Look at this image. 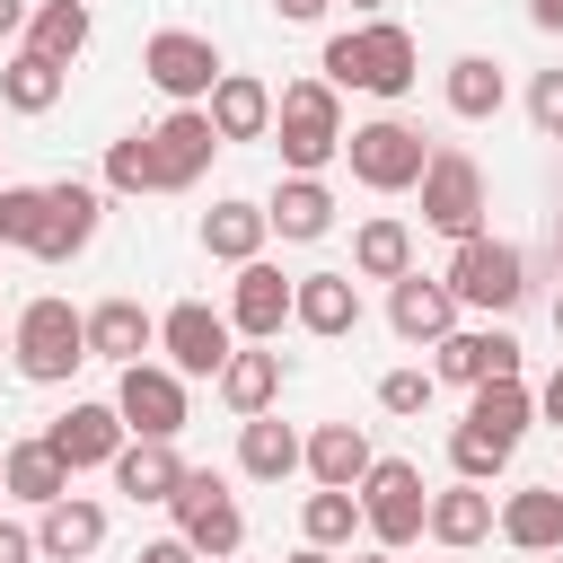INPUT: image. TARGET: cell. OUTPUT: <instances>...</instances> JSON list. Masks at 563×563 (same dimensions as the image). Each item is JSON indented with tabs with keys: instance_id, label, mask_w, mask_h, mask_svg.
I'll return each mask as SVG.
<instances>
[{
	"instance_id": "11",
	"label": "cell",
	"mask_w": 563,
	"mask_h": 563,
	"mask_svg": "<svg viewBox=\"0 0 563 563\" xmlns=\"http://www.w3.org/2000/svg\"><path fill=\"white\" fill-rule=\"evenodd\" d=\"M114 413H123L132 440H176V431H185V369L132 361V369L114 378Z\"/></svg>"
},
{
	"instance_id": "36",
	"label": "cell",
	"mask_w": 563,
	"mask_h": 563,
	"mask_svg": "<svg viewBox=\"0 0 563 563\" xmlns=\"http://www.w3.org/2000/svg\"><path fill=\"white\" fill-rule=\"evenodd\" d=\"M352 528H361V493L317 484V493L299 501V537H308V545H352Z\"/></svg>"
},
{
	"instance_id": "37",
	"label": "cell",
	"mask_w": 563,
	"mask_h": 563,
	"mask_svg": "<svg viewBox=\"0 0 563 563\" xmlns=\"http://www.w3.org/2000/svg\"><path fill=\"white\" fill-rule=\"evenodd\" d=\"M106 194H158V150H150V132H123V141L106 150Z\"/></svg>"
},
{
	"instance_id": "12",
	"label": "cell",
	"mask_w": 563,
	"mask_h": 563,
	"mask_svg": "<svg viewBox=\"0 0 563 563\" xmlns=\"http://www.w3.org/2000/svg\"><path fill=\"white\" fill-rule=\"evenodd\" d=\"M97 220H106V194L79 185V176H62V185H44V229H35L26 255H35V264H70V255H88Z\"/></svg>"
},
{
	"instance_id": "33",
	"label": "cell",
	"mask_w": 563,
	"mask_h": 563,
	"mask_svg": "<svg viewBox=\"0 0 563 563\" xmlns=\"http://www.w3.org/2000/svg\"><path fill=\"white\" fill-rule=\"evenodd\" d=\"M211 387H220L229 413H273V396H282V352H264V343H255V352H229V369H220Z\"/></svg>"
},
{
	"instance_id": "8",
	"label": "cell",
	"mask_w": 563,
	"mask_h": 563,
	"mask_svg": "<svg viewBox=\"0 0 563 563\" xmlns=\"http://www.w3.org/2000/svg\"><path fill=\"white\" fill-rule=\"evenodd\" d=\"M176 537L202 554V563H220V554H238L246 545V510L229 501V484L211 475V466H185V484H176Z\"/></svg>"
},
{
	"instance_id": "2",
	"label": "cell",
	"mask_w": 563,
	"mask_h": 563,
	"mask_svg": "<svg viewBox=\"0 0 563 563\" xmlns=\"http://www.w3.org/2000/svg\"><path fill=\"white\" fill-rule=\"evenodd\" d=\"M273 141H282V167L290 176H325L343 158V88L317 70V79H290L273 97Z\"/></svg>"
},
{
	"instance_id": "51",
	"label": "cell",
	"mask_w": 563,
	"mask_h": 563,
	"mask_svg": "<svg viewBox=\"0 0 563 563\" xmlns=\"http://www.w3.org/2000/svg\"><path fill=\"white\" fill-rule=\"evenodd\" d=\"M554 264H563V220H554Z\"/></svg>"
},
{
	"instance_id": "7",
	"label": "cell",
	"mask_w": 563,
	"mask_h": 563,
	"mask_svg": "<svg viewBox=\"0 0 563 563\" xmlns=\"http://www.w3.org/2000/svg\"><path fill=\"white\" fill-rule=\"evenodd\" d=\"M422 229H440L449 246L457 238H484V167L466 158V150H431V167H422Z\"/></svg>"
},
{
	"instance_id": "38",
	"label": "cell",
	"mask_w": 563,
	"mask_h": 563,
	"mask_svg": "<svg viewBox=\"0 0 563 563\" xmlns=\"http://www.w3.org/2000/svg\"><path fill=\"white\" fill-rule=\"evenodd\" d=\"M449 466H457L466 484H493V475L510 466V440H493L484 422H457V431H449Z\"/></svg>"
},
{
	"instance_id": "14",
	"label": "cell",
	"mask_w": 563,
	"mask_h": 563,
	"mask_svg": "<svg viewBox=\"0 0 563 563\" xmlns=\"http://www.w3.org/2000/svg\"><path fill=\"white\" fill-rule=\"evenodd\" d=\"M150 150H158V194H185V185L211 167L220 132H211V114H202V106H176V114H158V123H150Z\"/></svg>"
},
{
	"instance_id": "9",
	"label": "cell",
	"mask_w": 563,
	"mask_h": 563,
	"mask_svg": "<svg viewBox=\"0 0 563 563\" xmlns=\"http://www.w3.org/2000/svg\"><path fill=\"white\" fill-rule=\"evenodd\" d=\"M158 352H167V369H185V378H220L229 352H238V325H229L211 299H176V308L158 317Z\"/></svg>"
},
{
	"instance_id": "44",
	"label": "cell",
	"mask_w": 563,
	"mask_h": 563,
	"mask_svg": "<svg viewBox=\"0 0 563 563\" xmlns=\"http://www.w3.org/2000/svg\"><path fill=\"white\" fill-rule=\"evenodd\" d=\"M273 9H282V18H290V26H317V18H325V9H334V0H273Z\"/></svg>"
},
{
	"instance_id": "16",
	"label": "cell",
	"mask_w": 563,
	"mask_h": 563,
	"mask_svg": "<svg viewBox=\"0 0 563 563\" xmlns=\"http://www.w3.org/2000/svg\"><path fill=\"white\" fill-rule=\"evenodd\" d=\"M150 352H158V317H150L141 299H97V308H88V361L132 369V361H150Z\"/></svg>"
},
{
	"instance_id": "53",
	"label": "cell",
	"mask_w": 563,
	"mask_h": 563,
	"mask_svg": "<svg viewBox=\"0 0 563 563\" xmlns=\"http://www.w3.org/2000/svg\"><path fill=\"white\" fill-rule=\"evenodd\" d=\"M537 563H563V554H537Z\"/></svg>"
},
{
	"instance_id": "34",
	"label": "cell",
	"mask_w": 563,
	"mask_h": 563,
	"mask_svg": "<svg viewBox=\"0 0 563 563\" xmlns=\"http://www.w3.org/2000/svg\"><path fill=\"white\" fill-rule=\"evenodd\" d=\"M466 422H484L493 440H510V449H519V431L537 422V387H528L519 369H510V378H484V387H475V405H466Z\"/></svg>"
},
{
	"instance_id": "22",
	"label": "cell",
	"mask_w": 563,
	"mask_h": 563,
	"mask_svg": "<svg viewBox=\"0 0 563 563\" xmlns=\"http://www.w3.org/2000/svg\"><path fill=\"white\" fill-rule=\"evenodd\" d=\"M493 528H501V510H493V493H484V484H466V475H457V484H440V493H431V537H440L449 554L484 545Z\"/></svg>"
},
{
	"instance_id": "29",
	"label": "cell",
	"mask_w": 563,
	"mask_h": 563,
	"mask_svg": "<svg viewBox=\"0 0 563 563\" xmlns=\"http://www.w3.org/2000/svg\"><path fill=\"white\" fill-rule=\"evenodd\" d=\"M264 211H273V229H282L290 246H308V238L334 229V194H325V176H282Z\"/></svg>"
},
{
	"instance_id": "10",
	"label": "cell",
	"mask_w": 563,
	"mask_h": 563,
	"mask_svg": "<svg viewBox=\"0 0 563 563\" xmlns=\"http://www.w3.org/2000/svg\"><path fill=\"white\" fill-rule=\"evenodd\" d=\"M141 70H150V88L176 97V106H202V97L220 88V53H211V35H194V26H158V35L141 44Z\"/></svg>"
},
{
	"instance_id": "48",
	"label": "cell",
	"mask_w": 563,
	"mask_h": 563,
	"mask_svg": "<svg viewBox=\"0 0 563 563\" xmlns=\"http://www.w3.org/2000/svg\"><path fill=\"white\" fill-rule=\"evenodd\" d=\"M290 563H334V545H299V554H290Z\"/></svg>"
},
{
	"instance_id": "24",
	"label": "cell",
	"mask_w": 563,
	"mask_h": 563,
	"mask_svg": "<svg viewBox=\"0 0 563 563\" xmlns=\"http://www.w3.org/2000/svg\"><path fill=\"white\" fill-rule=\"evenodd\" d=\"M238 466H246L255 484H282V475L308 466V440H299L290 422H273V413H246V422H238Z\"/></svg>"
},
{
	"instance_id": "18",
	"label": "cell",
	"mask_w": 563,
	"mask_h": 563,
	"mask_svg": "<svg viewBox=\"0 0 563 563\" xmlns=\"http://www.w3.org/2000/svg\"><path fill=\"white\" fill-rule=\"evenodd\" d=\"M202 114H211L220 141H264L273 132V88L255 70H220V88L202 97Z\"/></svg>"
},
{
	"instance_id": "39",
	"label": "cell",
	"mask_w": 563,
	"mask_h": 563,
	"mask_svg": "<svg viewBox=\"0 0 563 563\" xmlns=\"http://www.w3.org/2000/svg\"><path fill=\"white\" fill-rule=\"evenodd\" d=\"M44 229V185H0V246H35Z\"/></svg>"
},
{
	"instance_id": "26",
	"label": "cell",
	"mask_w": 563,
	"mask_h": 563,
	"mask_svg": "<svg viewBox=\"0 0 563 563\" xmlns=\"http://www.w3.org/2000/svg\"><path fill=\"white\" fill-rule=\"evenodd\" d=\"M0 493H18V501H62L70 493V466H62V449L35 431V440H18V449H0Z\"/></svg>"
},
{
	"instance_id": "52",
	"label": "cell",
	"mask_w": 563,
	"mask_h": 563,
	"mask_svg": "<svg viewBox=\"0 0 563 563\" xmlns=\"http://www.w3.org/2000/svg\"><path fill=\"white\" fill-rule=\"evenodd\" d=\"M554 334H563V299H554Z\"/></svg>"
},
{
	"instance_id": "3",
	"label": "cell",
	"mask_w": 563,
	"mask_h": 563,
	"mask_svg": "<svg viewBox=\"0 0 563 563\" xmlns=\"http://www.w3.org/2000/svg\"><path fill=\"white\" fill-rule=\"evenodd\" d=\"M9 361L35 378V387H62L79 361H88V317L70 299H26L18 325H9Z\"/></svg>"
},
{
	"instance_id": "30",
	"label": "cell",
	"mask_w": 563,
	"mask_h": 563,
	"mask_svg": "<svg viewBox=\"0 0 563 563\" xmlns=\"http://www.w3.org/2000/svg\"><path fill=\"white\" fill-rule=\"evenodd\" d=\"M62 88H70V70H62V62H44L35 44H26V53H9V70H0V106H9V114H53V106H62Z\"/></svg>"
},
{
	"instance_id": "55",
	"label": "cell",
	"mask_w": 563,
	"mask_h": 563,
	"mask_svg": "<svg viewBox=\"0 0 563 563\" xmlns=\"http://www.w3.org/2000/svg\"><path fill=\"white\" fill-rule=\"evenodd\" d=\"M220 563H229V554H220Z\"/></svg>"
},
{
	"instance_id": "45",
	"label": "cell",
	"mask_w": 563,
	"mask_h": 563,
	"mask_svg": "<svg viewBox=\"0 0 563 563\" xmlns=\"http://www.w3.org/2000/svg\"><path fill=\"white\" fill-rule=\"evenodd\" d=\"M537 413H545V422H563V361H554V378L537 387Z\"/></svg>"
},
{
	"instance_id": "49",
	"label": "cell",
	"mask_w": 563,
	"mask_h": 563,
	"mask_svg": "<svg viewBox=\"0 0 563 563\" xmlns=\"http://www.w3.org/2000/svg\"><path fill=\"white\" fill-rule=\"evenodd\" d=\"M352 563H396V554H387V545H369V554H352Z\"/></svg>"
},
{
	"instance_id": "6",
	"label": "cell",
	"mask_w": 563,
	"mask_h": 563,
	"mask_svg": "<svg viewBox=\"0 0 563 563\" xmlns=\"http://www.w3.org/2000/svg\"><path fill=\"white\" fill-rule=\"evenodd\" d=\"M343 158H352V176H361L369 194H405V185H422V167H431L422 132H413V123H396V114L352 123V132H343Z\"/></svg>"
},
{
	"instance_id": "27",
	"label": "cell",
	"mask_w": 563,
	"mask_h": 563,
	"mask_svg": "<svg viewBox=\"0 0 563 563\" xmlns=\"http://www.w3.org/2000/svg\"><path fill=\"white\" fill-rule=\"evenodd\" d=\"M35 545H44L53 563H79V554H97V545H106V510H97L88 493H62V501H44Z\"/></svg>"
},
{
	"instance_id": "47",
	"label": "cell",
	"mask_w": 563,
	"mask_h": 563,
	"mask_svg": "<svg viewBox=\"0 0 563 563\" xmlns=\"http://www.w3.org/2000/svg\"><path fill=\"white\" fill-rule=\"evenodd\" d=\"M528 18H537L545 35H563V0H528Z\"/></svg>"
},
{
	"instance_id": "4",
	"label": "cell",
	"mask_w": 563,
	"mask_h": 563,
	"mask_svg": "<svg viewBox=\"0 0 563 563\" xmlns=\"http://www.w3.org/2000/svg\"><path fill=\"white\" fill-rule=\"evenodd\" d=\"M361 528H369V545H387V554H405L413 537H431V493H422V466L378 457V466L361 475Z\"/></svg>"
},
{
	"instance_id": "20",
	"label": "cell",
	"mask_w": 563,
	"mask_h": 563,
	"mask_svg": "<svg viewBox=\"0 0 563 563\" xmlns=\"http://www.w3.org/2000/svg\"><path fill=\"white\" fill-rule=\"evenodd\" d=\"M387 325H396L405 343H440V334L457 325V290H449V282L405 273V282H387Z\"/></svg>"
},
{
	"instance_id": "21",
	"label": "cell",
	"mask_w": 563,
	"mask_h": 563,
	"mask_svg": "<svg viewBox=\"0 0 563 563\" xmlns=\"http://www.w3.org/2000/svg\"><path fill=\"white\" fill-rule=\"evenodd\" d=\"M264 238H273V211H264V202H238V194H229V202L202 211V255H211V264H255Z\"/></svg>"
},
{
	"instance_id": "1",
	"label": "cell",
	"mask_w": 563,
	"mask_h": 563,
	"mask_svg": "<svg viewBox=\"0 0 563 563\" xmlns=\"http://www.w3.org/2000/svg\"><path fill=\"white\" fill-rule=\"evenodd\" d=\"M317 70H325L334 88H361V97H405L413 70H422V53H413V35H405L396 18H361V26L325 35Z\"/></svg>"
},
{
	"instance_id": "32",
	"label": "cell",
	"mask_w": 563,
	"mask_h": 563,
	"mask_svg": "<svg viewBox=\"0 0 563 563\" xmlns=\"http://www.w3.org/2000/svg\"><path fill=\"white\" fill-rule=\"evenodd\" d=\"M352 273H361V282H405V273H413V229L387 220V211L361 220V229H352Z\"/></svg>"
},
{
	"instance_id": "19",
	"label": "cell",
	"mask_w": 563,
	"mask_h": 563,
	"mask_svg": "<svg viewBox=\"0 0 563 563\" xmlns=\"http://www.w3.org/2000/svg\"><path fill=\"white\" fill-rule=\"evenodd\" d=\"M290 325H308V334H352L361 325V282L352 273H299V290H290Z\"/></svg>"
},
{
	"instance_id": "5",
	"label": "cell",
	"mask_w": 563,
	"mask_h": 563,
	"mask_svg": "<svg viewBox=\"0 0 563 563\" xmlns=\"http://www.w3.org/2000/svg\"><path fill=\"white\" fill-rule=\"evenodd\" d=\"M440 282L457 290V308L510 317V308L528 299V255H519L510 238H457V255H449V273H440Z\"/></svg>"
},
{
	"instance_id": "15",
	"label": "cell",
	"mask_w": 563,
	"mask_h": 563,
	"mask_svg": "<svg viewBox=\"0 0 563 563\" xmlns=\"http://www.w3.org/2000/svg\"><path fill=\"white\" fill-rule=\"evenodd\" d=\"M290 290L299 282H282V264H238V282H229V325L246 334V343H273L282 325H290Z\"/></svg>"
},
{
	"instance_id": "43",
	"label": "cell",
	"mask_w": 563,
	"mask_h": 563,
	"mask_svg": "<svg viewBox=\"0 0 563 563\" xmlns=\"http://www.w3.org/2000/svg\"><path fill=\"white\" fill-rule=\"evenodd\" d=\"M141 563H202V554H194L185 537H150V545H141Z\"/></svg>"
},
{
	"instance_id": "31",
	"label": "cell",
	"mask_w": 563,
	"mask_h": 563,
	"mask_svg": "<svg viewBox=\"0 0 563 563\" xmlns=\"http://www.w3.org/2000/svg\"><path fill=\"white\" fill-rule=\"evenodd\" d=\"M440 97H449L457 123H493V114H501V62H493V53H457L449 79H440Z\"/></svg>"
},
{
	"instance_id": "42",
	"label": "cell",
	"mask_w": 563,
	"mask_h": 563,
	"mask_svg": "<svg viewBox=\"0 0 563 563\" xmlns=\"http://www.w3.org/2000/svg\"><path fill=\"white\" fill-rule=\"evenodd\" d=\"M44 545H35V528H18V519H0V563H35Z\"/></svg>"
},
{
	"instance_id": "23",
	"label": "cell",
	"mask_w": 563,
	"mask_h": 563,
	"mask_svg": "<svg viewBox=\"0 0 563 563\" xmlns=\"http://www.w3.org/2000/svg\"><path fill=\"white\" fill-rule=\"evenodd\" d=\"M501 537L519 554H563V484H519L501 501Z\"/></svg>"
},
{
	"instance_id": "40",
	"label": "cell",
	"mask_w": 563,
	"mask_h": 563,
	"mask_svg": "<svg viewBox=\"0 0 563 563\" xmlns=\"http://www.w3.org/2000/svg\"><path fill=\"white\" fill-rule=\"evenodd\" d=\"M431 396H440L431 369H387V378H378V405H387V413H422Z\"/></svg>"
},
{
	"instance_id": "46",
	"label": "cell",
	"mask_w": 563,
	"mask_h": 563,
	"mask_svg": "<svg viewBox=\"0 0 563 563\" xmlns=\"http://www.w3.org/2000/svg\"><path fill=\"white\" fill-rule=\"evenodd\" d=\"M26 18H35L26 0H0V35H26Z\"/></svg>"
},
{
	"instance_id": "17",
	"label": "cell",
	"mask_w": 563,
	"mask_h": 563,
	"mask_svg": "<svg viewBox=\"0 0 563 563\" xmlns=\"http://www.w3.org/2000/svg\"><path fill=\"white\" fill-rule=\"evenodd\" d=\"M44 440H53V449H62V466L79 475V466H114V449H123L132 431H123V413H114V405H70V413H53V422H44Z\"/></svg>"
},
{
	"instance_id": "25",
	"label": "cell",
	"mask_w": 563,
	"mask_h": 563,
	"mask_svg": "<svg viewBox=\"0 0 563 563\" xmlns=\"http://www.w3.org/2000/svg\"><path fill=\"white\" fill-rule=\"evenodd\" d=\"M378 466V449H369V431L361 422H317L308 431V475L317 484H343V493H361V475Z\"/></svg>"
},
{
	"instance_id": "35",
	"label": "cell",
	"mask_w": 563,
	"mask_h": 563,
	"mask_svg": "<svg viewBox=\"0 0 563 563\" xmlns=\"http://www.w3.org/2000/svg\"><path fill=\"white\" fill-rule=\"evenodd\" d=\"M26 44H35L44 62H62V70H70V62L88 53V0H44V9L26 18Z\"/></svg>"
},
{
	"instance_id": "41",
	"label": "cell",
	"mask_w": 563,
	"mask_h": 563,
	"mask_svg": "<svg viewBox=\"0 0 563 563\" xmlns=\"http://www.w3.org/2000/svg\"><path fill=\"white\" fill-rule=\"evenodd\" d=\"M528 123H537L545 141H563V70H537V88H528Z\"/></svg>"
},
{
	"instance_id": "13",
	"label": "cell",
	"mask_w": 563,
	"mask_h": 563,
	"mask_svg": "<svg viewBox=\"0 0 563 563\" xmlns=\"http://www.w3.org/2000/svg\"><path fill=\"white\" fill-rule=\"evenodd\" d=\"M431 352H440L431 378H449V387H484V378H510L519 369V334L510 325H449Z\"/></svg>"
},
{
	"instance_id": "50",
	"label": "cell",
	"mask_w": 563,
	"mask_h": 563,
	"mask_svg": "<svg viewBox=\"0 0 563 563\" xmlns=\"http://www.w3.org/2000/svg\"><path fill=\"white\" fill-rule=\"evenodd\" d=\"M352 9H369V18H387V0H352Z\"/></svg>"
},
{
	"instance_id": "54",
	"label": "cell",
	"mask_w": 563,
	"mask_h": 563,
	"mask_svg": "<svg viewBox=\"0 0 563 563\" xmlns=\"http://www.w3.org/2000/svg\"><path fill=\"white\" fill-rule=\"evenodd\" d=\"M0 352H9V334H0Z\"/></svg>"
},
{
	"instance_id": "28",
	"label": "cell",
	"mask_w": 563,
	"mask_h": 563,
	"mask_svg": "<svg viewBox=\"0 0 563 563\" xmlns=\"http://www.w3.org/2000/svg\"><path fill=\"white\" fill-rule=\"evenodd\" d=\"M114 484H123L132 501H176V484H185L176 440H123V449H114Z\"/></svg>"
}]
</instances>
